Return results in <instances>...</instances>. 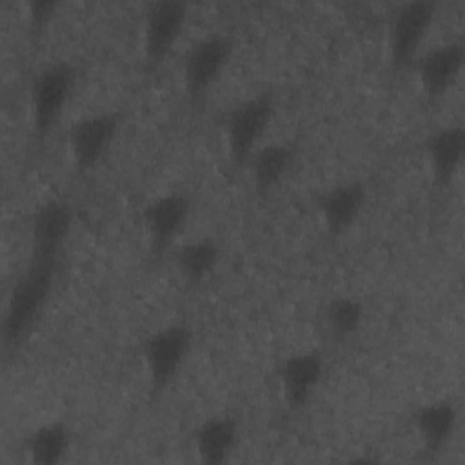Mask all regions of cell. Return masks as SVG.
Returning a JSON list of instances; mask_svg holds the SVG:
<instances>
[{"instance_id": "6da1fadb", "label": "cell", "mask_w": 465, "mask_h": 465, "mask_svg": "<svg viewBox=\"0 0 465 465\" xmlns=\"http://www.w3.org/2000/svg\"><path fill=\"white\" fill-rule=\"evenodd\" d=\"M58 258L31 256L16 276L5 302L2 334L5 347H16L42 314L56 280Z\"/></svg>"}, {"instance_id": "7a4b0ae2", "label": "cell", "mask_w": 465, "mask_h": 465, "mask_svg": "<svg viewBox=\"0 0 465 465\" xmlns=\"http://www.w3.org/2000/svg\"><path fill=\"white\" fill-rule=\"evenodd\" d=\"M76 67L65 58H54L40 65L29 84V116L38 142H44L60 118L76 87Z\"/></svg>"}, {"instance_id": "3957f363", "label": "cell", "mask_w": 465, "mask_h": 465, "mask_svg": "<svg viewBox=\"0 0 465 465\" xmlns=\"http://www.w3.org/2000/svg\"><path fill=\"white\" fill-rule=\"evenodd\" d=\"M276 111L274 96L269 91L254 93L234 104L223 120L225 145L231 162L245 165L251 154L265 142V133Z\"/></svg>"}, {"instance_id": "277c9868", "label": "cell", "mask_w": 465, "mask_h": 465, "mask_svg": "<svg viewBox=\"0 0 465 465\" xmlns=\"http://www.w3.org/2000/svg\"><path fill=\"white\" fill-rule=\"evenodd\" d=\"M193 347V331L183 322H169L142 341V361L153 392H163L182 372Z\"/></svg>"}, {"instance_id": "5b68a950", "label": "cell", "mask_w": 465, "mask_h": 465, "mask_svg": "<svg viewBox=\"0 0 465 465\" xmlns=\"http://www.w3.org/2000/svg\"><path fill=\"white\" fill-rule=\"evenodd\" d=\"M234 53V38L225 31H209L196 38L182 62V80L191 100L207 96L222 78Z\"/></svg>"}, {"instance_id": "8992f818", "label": "cell", "mask_w": 465, "mask_h": 465, "mask_svg": "<svg viewBox=\"0 0 465 465\" xmlns=\"http://www.w3.org/2000/svg\"><path fill=\"white\" fill-rule=\"evenodd\" d=\"M120 125L122 114L114 109L82 114L69 125L67 149L76 171H93L105 158Z\"/></svg>"}, {"instance_id": "52a82bcc", "label": "cell", "mask_w": 465, "mask_h": 465, "mask_svg": "<svg viewBox=\"0 0 465 465\" xmlns=\"http://www.w3.org/2000/svg\"><path fill=\"white\" fill-rule=\"evenodd\" d=\"M436 11L438 4L430 0H411L392 13L389 24V56L396 69H411L414 58L423 49Z\"/></svg>"}, {"instance_id": "ba28073f", "label": "cell", "mask_w": 465, "mask_h": 465, "mask_svg": "<svg viewBox=\"0 0 465 465\" xmlns=\"http://www.w3.org/2000/svg\"><path fill=\"white\" fill-rule=\"evenodd\" d=\"M463 58L465 49L460 40H447L425 47L414 58L411 69L429 102L441 100L456 85L463 69Z\"/></svg>"}, {"instance_id": "9c48e42d", "label": "cell", "mask_w": 465, "mask_h": 465, "mask_svg": "<svg viewBox=\"0 0 465 465\" xmlns=\"http://www.w3.org/2000/svg\"><path fill=\"white\" fill-rule=\"evenodd\" d=\"M189 20V5L182 0H158L143 15L142 45L149 65L162 64L178 44Z\"/></svg>"}, {"instance_id": "30bf717a", "label": "cell", "mask_w": 465, "mask_h": 465, "mask_svg": "<svg viewBox=\"0 0 465 465\" xmlns=\"http://www.w3.org/2000/svg\"><path fill=\"white\" fill-rule=\"evenodd\" d=\"M193 213V198L183 191H165L149 198L140 218L154 252H162L173 245L178 234L185 229Z\"/></svg>"}, {"instance_id": "8fae6325", "label": "cell", "mask_w": 465, "mask_h": 465, "mask_svg": "<svg viewBox=\"0 0 465 465\" xmlns=\"http://www.w3.org/2000/svg\"><path fill=\"white\" fill-rule=\"evenodd\" d=\"M325 374V358L320 351L300 349L278 361L276 380L283 403L291 409L305 407L316 394Z\"/></svg>"}, {"instance_id": "7c38bea8", "label": "cell", "mask_w": 465, "mask_h": 465, "mask_svg": "<svg viewBox=\"0 0 465 465\" xmlns=\"http://www.w3.org/2000/svg\"><path fill=\"white\" fill-rule=\"evenodd\" d=\"M74 209L62 196L45 198L31 216V256L58 258L73 232Z\"/></svg>"}, {"instance_id": "4fadbf2b", "label": "cell", "mask_w": 465, "mask_h": 465, "mask_svg": "<svg viewBox=\"0 0 465 465\" xmlns=\"http://www.w3.org/2000/svg\"><path fill=\"white\" fill-rule=\"evenodd\" d=\"M367 203V187L360 180H341L323 191L314 198L316 213L331 236H340L347 232L363 213Z\"/></svg>"}, {"instance_id": "5bb4252c", "label": "cell", "mask_w": 465, "mask_h": 465, "mask_svg": "<svg viewBox=\"0 0 465 465\" xmlns=\"http://www.w3.org/2000/svg\"><path fill=\"white\" fill-rule=\"evenodd\" d=\"M458 405L450 398L429 400L411 412L412 429L425 452L436 456L452 440L458 427Z\"/></svg>"}, {"instance_id": "9a60e30c", "label": "cell", "mask_w": 465, "mask_h": 465, "mask_svg": "<svg viewBox=\"0 0 465 465\" xmlns=\"http://www.w3.org/2000/svg\"><path fill=\"white\" fill-rule=\"evenodd\" d=\"M465 153V131L460 124L440 125L423 140V154L427 158L432 180L445 187L458 176Z\"/></svg>"}, {"instance_id": "2e32d148", "label": "cell", "mask_w": 465, "mask_h": 465, "mask_svg": "<svg viewBox=\"0 0 465 465\" xmlns=\"http://www.w3.org/2000/svg\"><path fill=\"white\" fill-rule=\"evenodd\" d=\"M240 440V425L232 414H211L191 434L193 449L202 463L220 465L229 461Z\"/></svg>"}, {"instance_id": "e0dca14e", "label": "cell", "mask_w": 465, "mask_h": 465, "mask_svg": "<svg viewBox=\"0 0 465 465\" xmlns=\"http://www.w3.org/2000/svg\"><path fill=\"white\" fill-rule=\"evenodd\" d=\"M296 160V149L291 142H263L247 160L252 183L258 193H269L278 187L291 173Z\"/></svg>"}, {"instance_id": "ac0fdd59", "label": "cell", "mask_w": 465, "mask_h": 465, "mask_svg": "<svg viewBox=\"0 0 465 465\" xmlns=\"http://www.w3.org/2000/svg\"><path fill=\"white\" fill-rule=\"evenodd\" d=\"M174 265L178 274L189 285H202L207 282L222 260V247L213 236H196L176 245Z\"/></svg>"}, {"instance_id": "d6986e66", "label": "cell", "mask_w": 465, "mask_h": 465, "mask_svg": "<svg viewBox=\"0 0 465 465\" xmlns=\"http://www.w3.org/2000/svg\"><path fill=\"white\" fill-rule=\"evenodd\" d=\"M73 445L71 427L62 420L42 421L24 440V452L35 465H56L65 460Z\"/></svg>"}, {"instance_id": "ffe728a7", "label": "cell", "mask_w": 465, "mask_h": 465, "mask_svg": "<svg viewBox=\"0 0 465 465\" xmlns=\"http://www.w3.org/2000/svg\"><path fill=\"white\" fill-rule=\"evenodd\" d=\"M323 318L332 338L349 340L363 327L365 305L358 296L338 294L327 302Z\"/></svg>"}, {"instance_id": "44dd1931", "label": "cell", "mask_w": 465, "mask_h": 465, "mask_svg": "<svg viewBox=\"0 0 465 465\" xmlns=\"http://www.w3.org/2000/svg\"><path fill=\"white\" fill-rule=\"evenodd\" d=\"M27 9V20L31 29L42 31L49 20L54 16V11L58 9V2L53 0H31L25 4Z\"/></svg>"}]
</instances>
